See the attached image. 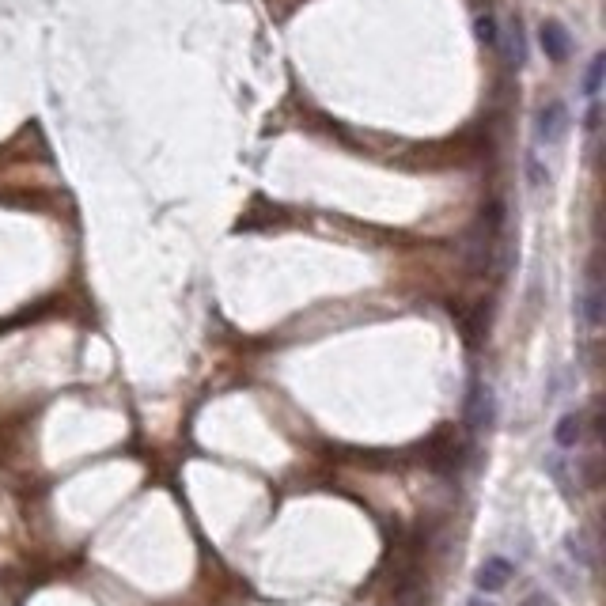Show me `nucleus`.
I'll return each mask as SVG.
<instances>
[{"label": "nucleus", "mask_w": 606, "mask_h": 606, "mask_svg": "<svg viewBox=\"0 0 606 606\" xmlns=\"http://www.w3.org/2000/svg\"><path fill=\"white\" fill-rule=\"evenodd\" d=\"M580 315H584L588 326H599V322H603V300H599V285H595V281H591L584 300H580Z\"/></svg>", "instance_id": "8"}, {"label": "nucleus", "mask_w": 606, "mask_h": 606, "mask_svg": "<svg viewBox=\"0 0 606 606\" xmlns=\"http://www.w3.org/2000/svg\"><path fill=\"white\" fill-rule=\"evenodd\" d=\"M523 606H553V599L546 595V591H531V595L523 599Z\"/></svg>", "instance_id": "11"}, {"label": "nucleus", "mask_w": 606, "mask_h": 606, "mask_svg": "<svg viewBox=\"0 0 606 606\" xmlns=\"http://www.w3.org/2000/svg\"><path fill=\"white\" fill-rule=\"evenodd\" d=\"M466 421H470V428L493 425V391H489V383H482V379L470 383V394H466Z\"/></svg>", "instance_id": "1"}, {"label": "nucleus", "mask_w": 606, "mask_h": 606, "mask_svg": "<svg viewBox=\"0 0 606 606\" xmlns=\"http://www.w3.org/2000/svg\"><path fill=\"white\" fill-rule=\"evenodd\" d=\"M516 576V565L508 561V557H489L482 561V569L474 572V580H478V588L482 591H500L508 588V580Z\"/></svg>", "instance_id": "3"}, {"label": "nucleus", "mask_w": 606, "mask_h": 606, "mask_svg": "<svg viewBox=\"0 0 606 606\" xmlns=\"http://www.w3.org/2000/svg\"><path fill=\"white\" fill-rule=\"evenodd\" d=\"M428 459L440 466V470H451V466L463 463V447H459V444H440V440H432V444H428Z\"/></svg>", "instance_id": "7"}, {"label": "nucleus", "mask_w": 606, "mask_h": 606, "mask_svg": "<svg viewBox=\"0 0 606 606\" xmlns=\"http://www.w3.org/2000/svg\"><path fill=\"white\" fill-rule=\"evenodd\" d=\"M603 72H606V57L595 54L588 65V76H584V95L588 99H599V88H603Z\"/></svg>", "instance_id": "9"}, {"label": "nucleus", "mask_w": 606, "mask_h": 606, "mask_svg": "<svg viewBox=\"0 0 606 606\" xmlns=\"http://www.w3.org/2000/svg\"><path fill=\"white\" fill-rule=\"evenodd\" d=\"M538 141L542 144H553V141H561L565 137V129H569V110H565V103H546V107L538 110Z\"/></svg>", "instance_id": "2"}, {"label": "nucleus", "mask_w": 606, "mask_h": 606, "mask_svg": "<svg viewBox=\"0 0 606 606\" xmlns=\"http://www.w3.org/2000/svg\"><path fill=\"white\" fill-rule=\"evenodd\" d=\"M542 50H546V57L550 61H565L572 50V42H569V31H565V23H557V19H546L542 23Z\"/></svg>", "instance_id": "4"}, {"label": "nucleus", "mask_w": 606, "mask_h": 606, "mask_svg": "<svg viewBox=\"0 0 606 606\" xmlns=\"http://www.w3.org/2000/svg\"><path fill=\"white\" fill-rule=\"evenodd\" d=\"M565 550H569V557L580 565V569H595V553H591V538L584 535V531H576V535L565 538Z\"/></svg>", "instance_id": "6"}, {"label": "nucleus", "mask_w": 606, "mask_h": 606, "mask_svg": "<svg viewBox=\"0 0 606 606\" xmlns=\"http://www.w3.org/2000/svg\"><path fill=\"white\" fill-rule=\"evenodd\" d=\"M466 606H497V603H489V599H482V595H474V599H470Z\"/></svg>", "instance_id": "12"}, {"label": "nucleus", "mask_w": 606, "mask_h": 606, "mask_svg": "<svg viewBox=\"0 0 606 606\" xmlns=\"http://www.w3.org/2000/svg\"><path fill=\"white\" fill-rule=\"evenodd\" d=\"M580 436H584V417L580 413H565L561 421H557V447H576L580 444Z\"/></svg>", "instance_id": "5"}, {"label": "nucleus", "mask_w": 606, "mask_h": 606, "mask_svg": "<svg viewBox=\"0 0 606 606\" xmlns=\"http://www.w3.org/2000/svg\"><path fill=\"white\" fill-rule=\"evenodd\" d=\"M478 35H482V42H489V46H497V42H500V38H497V23H493L489 16L478 19Z\"/></svg>", "instance_id": "10"}]
</instances>
